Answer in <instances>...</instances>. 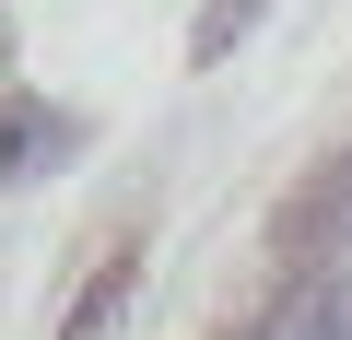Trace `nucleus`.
<instances>
[{"label": "nucleus", "instance_id": "1", "mask_svg": "<svg viewBox=\"0 0 352 340\" xmlns=\"http://www.w3.org/2000/svg\"><path fill=\"white\" fill-rule=\"evenodd\" d=\"M129 293H141V247L118 235V247L94 258V282L71 293V317H59V340H118V317H129Z\"/></svg>", "mask_w": 352, "mask_h": 340}, {"label": "nucleus", "instance_id": "2", "mask_svg": "<svg viewBox=\"0 0 352 340\" xmlns=\"http://www.w3.org/2000/svg\"><path fill=\"white\" fill-rule=\"evenodd\" d=\"M258 340H352V282H329V270H317V282H294V305H282Z\"/></svg>", "mask_w": 352, "mask_h": 340}, {"label": "nucleus", "instance_id": "3", "mask_svg": "<svg viewBox=\"0 0 352 340\" xmlns=\"http://www.w3.org/2000/svg\"><path fill=\"white\" fill-rule=\"evenodd\" d=\"M258 12H270V0H200V24H188V59H200V71H223V59L258 36Z\"/></svg>", "mask_w": 352, "mask_h": 340}]
</instances>
